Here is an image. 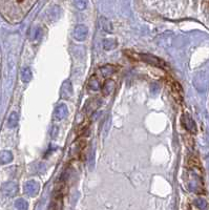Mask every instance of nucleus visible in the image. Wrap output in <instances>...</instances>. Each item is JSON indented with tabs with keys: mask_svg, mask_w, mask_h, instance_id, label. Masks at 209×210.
I'll list each match as a JSON object with an SVG mask.
<instances>
[{
	"mask_svg": "<svg viewBox=\"0 0 209 210\" xmlns=\"http://www.w3.org/2000/svg\"><path fill=\"white\" fill-rule=\"evenodd\" d=\"M134 56H137V57H134L137 60H141V61H143V62L148 63V64H150V65L159 66V67H163V66H165V63H164L162 60L159 59L158 57H156V56H153V55H149V54H137V55H134Z\"/></svg>",
	"mask_w": 209,
	"mask_h": 210,
	"instance_id": "nucleus-1",
	"label": "nucleus"
},
{
	"mask_svg": "<svg viewBox=\"0 0 209 210\" xmlns=\"http://www.w3.org/2000/svg\"><path fill=\"white\" fill-rule=\"evenodd\" d=\"M101 105V100L99 98H92L86 102L84 106V111L87 116H91L92 113H95Z\"/></svg>",
	"mask_w": 209,
	"mask_h": 210,
	"instance_id": "nucleus-2",
	"label": "nucleus"
},
{
	"mask_svg": "<svg viewBox=\"0 0 209 210\" xmlns=\"http://www.w3.org/2000/svg\"><path fill=\"white\" fill-rule=\"evenodd\" d=\"M88 34V28L83 24H78L73 32V36L77 41H84Z\"/></svg>",
	"mask_w": 209,
	"mask_h": 210,
	"instance_id": "nucleus-3",
	"label": "nucleus"
},
{
	"mask_svg": "<svg viewBox=\"0 0 209 210\" xmlns=\"http://www.w3.org/2000/svg\"><path fill=\"white\" fill-rule=\"evenodd\" d=\"M170 89H171V94H173L174 100L177 102H182L183 100V89H182L181 85L176 81H170Z\"/></svg>",
	"mask_w": 209,
	"mask_h": 210,
	"instance_id": "nucleus-4",
	"label": "nucleus"
},
{
	"mask_svg": "<svg viewBox=\"0 0 209 210\" xmlns=\"http://www.w3.org/2000/svg\"><path fill=\"white\" fill-rule=\"evenodd\" d=\"M115 89H116V82L112 80V79H106V80L103 82V85L101 86L102 95L104 96V97L112 95Z\"/></svg>",
	"mask_w": 209,
	"mask_h": 210,
	"instance_id": "nucleus-5",
	"label": "nucleus"
},
{
	"mask_svg": "<svg viewBox=\"0 0 209 210\" xmlns=\"http://www.w3.org/2000/svg\"><path fill=\"white\" fill-rule=\"evenodd\" d=\"M1 190L4 195L14 196V195H16V193H17V191H18V186L14 182H7L2 185Z\"/></svg>",
	"mask_w": 209,
	"mask_h": 210,
	"instance_id": "nucleus-6",
	"label": "nucleus"
},
{
	"mask_svg": "<svg viewBox=\"0 0 209 210\" xmlns=\"http://www.w3.org/2000/svg\"><path fill=\"white\" fill-rule=\"evenodd\" d=\"M39 189H40V186H39V184L36 181H28L24 185L25 193L30 196H35L36 195H38Z\"/></svg>",
	"mask_w": 209,
	"mask_h": 210,
	"instance_id": "nucleus-7",
	"label": "nucleus"
},
{
	"mask_svg": "<svg viewBox=\"0 0 209 210\" xmlns=\"http://www.w3.org/2000/svg\"><path fill=\"white\" fill-rule=\"evenodd\" d=\"M182 123H183L184 127L190 132H195L197 131V127H195V123L194 119L191 118V116L189 114H184L182 117Z\"/></svg>",
	"mask_w": 209,
	"mask_h": 210,
	"instance_id": "nucleus-8",
	"label": "nucleus"
},
{
	"mask_svg": "<svg viewBox=\"0 0 209 210\" xmlns=\"http://www.w3.org/2000/svg\"><path fill=\"white\" fill-rule=\"evenodd\" d=\"M73 96V86H71L70 81H65L62 84L61 89H60V97L61 99L68 100Z\"/></svg>",
	"mask_w": 209,
	"mask_h": 210,
	"instance_id": "nucleus-9",
	"label": "nucleus"
},
{
	"mask_svg": "<svg viewBox=\"0 0 209 210\" xmlns=\"http://www.w3.org/2000/svg\"><path fill=\"white\" fill-rule=\"evenodd\" d=\"M67 106L65 104H59L54 111V119L56 121H61L67 116Z\"/></svg>",
	"mask_w": 209,
	"mask_h": 210,
	"instance_id": "nucleus-10",
	"label": "nucleus"
},
{
	"mask_svg": "<svg viewBox=\"0 0 209 210\" xmlns=\"http://www.w3.org/2000/svg\"><path fill=\"white\" fill-rule=\"evenodd\" d=\"M117 71H118V67L113 64H106L99 68V73L102 77H108L113 75V74H115Z\"/></svg>",
	"mask_w": 209,
	"mask_h": 210,
	"instance_id": "nucleus-11",
	"label": "nucleus"
},
{
	"mask_svg": "<svg viewBox=\"0 0 209 210\" xmlns=\"http://www.w3.org/2000/svg\"><path fill=\"white\" fill-rule=\"evenodd\" d=\"M87 88L89 90H92V92H97V90L101 88V82H100L97 76H92L89 79L88 83H87Z\"/></svg>",
	"mask_w": 209,
	"mask_h": 210,
	"instance_id": "nucleus-12",
	"label": "nucleus"
},
{
	"mask_svg": "<svg viewBox=\"0 0 209 210\" xmlns=\"http://www.w3.org/2000/svg\"><path fill=\"white\" fill-rule=\"evenodd\" d=\"M18 122H19V115L16 111H13L9 117V120H7V126L10 128H14L18 125Z\"/></svg>",
	"mask_w": 209,
	"mask_h": 210,
	"instance_id": "nucleus-13",
	"label": "nucleus"
},
{
	"mask_svg": "<svg viewBox=\"0 0 209 210\" xmlns=\"http://www.w3.org/2000/svg\"><path fill=\"white\" fill-rule=\"evenodd\" d=\"M13 161V155L11 151L3 150L0 152V163L1 164H9L10 162Z\"/></svg>",
	"mask_w": 209,
	"mask_h": 210,
	"instance_id": "nucleus-14",
	"label": "nucleus"
},
{
	"mask_svg": "<svg viewBox=\"0 0 209 210\" xmlns=\"http://www.w3.org/2000/svg\"><path fill=\"white\" fill-rule=\"evenodd\" d=\"M117 41H116V39H105L104 41H103V47H104L105 50H113L115 49L116 47H117Z\"/></svg>",
	"mask_w": 209,
	"mask_h": 210,
	"instance_id": "nucleus-15",
	"label": "nucleus"
},
{
	"mask_svg": "<svg viewBox=\"0 0 209 210\" xmlns=\"http://www.w3.org/2000/svg\"><path fill=\"white\" fill-rule=\"evenodd\" d=\"M32 77H33V74H32V71L30 67H24L21 71V80H22L24 83H28L32 80Z\"/></svg>",
	"mask_w": 209,
	"mask_h": 210,
	"instance_id": "nucleus-16",
	"label": "nucleus"
},
{
	"mask_svg": "<svg viewBox=\"0 0 209 210\" xmlns=\"http://www.w3.org/2000/svg\"><path fill=\"white\" fill-rule=\"evenodd\" d=\"M15 207L17 210H28V202L23 200V199H18V200L15 202Z\"/></svg>",
	"mask_w": 209,
	"mask_h": 210,
	"instance_id": "nucleus-17",
	"label": "nucleus"
},
{
	"mask_svg": "<svg viewBox=\"0 0 209 210\" xmlns=\"http://www.w3.org/2000/svg\"><path fill=\"white\" fill-rule=\"evenodd\" d=\"M101 26L106 33H112L113 32V25L112 22L108 21L106 18H101Z\"/></svg>",
	"mask_w": 209,
	"mask_h": 210,
	"instance_id": "nucleus-18",
	"label": "nucleus"
},
{
	"mask_svg": "<svg viewBox=\"0 0 209 210\" xmlns=\"http://www.w3.org/2000/svg\"><path fill=\"white\" fill-rule=\"evenodd\" d=\"M74 4L78 10L83 11L87 7L88 4V0H74Z\"/></svg>",
	"mask_w": 209,
	"mask_h": 210,
	"instance_id": "nucleus-19",
	"label": "nucleus"
},
{
	"mask_svg": "<svg viewBox=\"0 0 209 210\" xmlns=\"http://www.w3.org/2000/svg\"><path fill=\"white\" fill-rule=\"evenodd\" d=\"M194 205L201 210H205L206 207H207V203H206V201L203 200V199H198V200H195L194 202Z\"/></svg>",
	"mask_w": 209,
	"mask_h": 210,
	"instance_id": "nucleus-20",
	"label": "nucleus"
},
{
	"mask_svg": "<svg viewBox=\"0 0 209 210\" xmlns=\"http://www.w3.org/2000/svg\"><path fill=\"white\" fill-rule=\"evenodd\" d=\"M88 126H89V122H84V123H82L81 125L78 127V135H80L83 134V132H85V130H87Z\"/></svg>",
	"mask_w": 209,
	"mask_h": 210,
	"instance_id": "nucleus-21",
	"label": "nucleus"
},
{
	"mask_svg": "<svg viewBox=\"0 0 209 210\" xmlns=\"http://www.w3.org/2000/svg\"><path fill=\"white\" fill-rule=\"evenodd\" d=\"M189 165L192 167H201L200 161L197 158H190L189 159Z\"/></svg>",
	"mask_w": 209,
	"mask_h": 210,
	"instance_id": "nucleus-22",
	"label": "nucleus"
},
{
	"mask_svg": "<svg viewBox=\"0 0 209 210\" xmlns=\"http://www.w3.org/2000/svg\"><path fill=\"white\" fill-rule=\"evenodd\" d=\"M40 35H41V30L39 28L38 32H37V34H36V39H38L39 37H40Z\"/></svg>",
	"mask_w": 209,
	"mask_h": 210,
	"instance_id": "nucleus-23",
	"label": "nucleus"
}]
</instances>
